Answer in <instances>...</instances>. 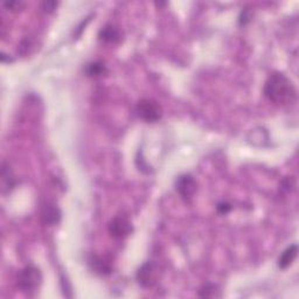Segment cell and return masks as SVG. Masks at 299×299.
<instances>
[{"instance_id":"cell-12","label":"cell","mask_w":299,"mask_h":299,"mask_svg":"<svg viewBox=\"0 0 299 299\" xmlns=\"http://www.w3.org/2000/svg\"><path fill=\"white\" fill-rule=\"evenodd\" d=\"M220 291L221 290H219L218 285L207 283L199 290V296L202 298H216V297H221Z\"/></svg>"},{"instance_id":"cell-4","label":"cell","mask_w":299,"mask_h":299,"mask_svg":"<svg viewBox=\"0 0 299 299\" xmlns=\"http://www.w3.org/2000/svg\"><path fill=\"white\" fill-rule=\"evenodd\" d=\"M175 188H177V192L183 200L191 201L196 193V190H198V183L192 175L185 174L179 177L177 183H175Z\"/></svg>"},{"instance_id":"cell-13","label":"cell","mask_w":299,"mask_h":299,"mask_svg":"<svg viewBox=\"0 0 299 299\" xmlns=\"http://www.w3.org/2000/svg\"><path fill=\"white\" fill-rule=\"evenodd\" d=\"M4 6H5L7 10L19 11L25 6V3H22V2H6V3H4Z\"/></svg>"},{"instance_id":"cell-3","label":"cell","mask_w":299,"mask_h":299,"mask_svg":"<svg viewBox=\"0 0 299 299\" xmlns=\"http://www.w3.org/2000/svg\"><path fill=\"white\" fill-rule=\"evenodd\" d=\"M136 112L139 118L147 123H155L163 116V108L153 98H143L137 103Z\"/></svg>"},{"instance_id":"cell-5","label":"cell","mask_w":299,"mask_h":299,"mask_svg":"<svg viewBox=\"0 0 299 299\" xmlns=\"http://www.w3.org/2000/svg\"><path fill=\"white\" fill-rule=\"evenodd\" d=\"M132 232V224L129 219L124 215H118L113 218L109 223V233L112 237L116 239H123L131 234Z\"/></svg>"},{"instance_id":"cell-11","label":"cell","mask_w":299,"mask_h":299,"mask_svg":"<svg viewBox=\"0 0 299 299\" xmlns=\"http://www.w3.org/2000/svg\"><path fill=\"white\" fill-rule=\"evenodd\" d=\"M106 73H108V69H106L105 64L102 62H91L85 67V74L89 77H95V79H97V77L104 76Z\"/></svg>"},{"instance_id":"cell-7","label":"cell","mask_w":299,"mask_h":299,"mask_svg":"<svg viewBox=\"0 0 299 299\" xmlns=\"http://www.w3.org/2000/svg\"><path fill=\"white\" fill-rule=\"evenodd\" d=\"M98 36H100V39L102 41H104V42L116 43L121 40L122 34H121V31L118 30V28L114 26V25L108 24V25H105V26L102 27V30L100 31V34H98Z\"/></svg>"},{"instance_id":"cell-15","label":"cell","mask_w":299,"mask_h":299,"mask_svg":"<svg viewBox=\"0 0 299 299\" xmlns=\"http://www.w3.org/2000/svg\"><path fill=\"white\" fill-rule=\"evenodd\" d=\"M231 210H232L231 204L227 203V202H222L218 206V211L221 213V214H227V213Z\"/></svg>"},{"instance_id":"cell-6","label":"cell","mask_w":299,"mask_h":299,"mask_svg":"<svg viewBox=\"0 0 299 299\" xmlns=\"http://www.w3.org/2000/svg\"><path fill=\"white\" fill-rule=\"evenodd\" d=\"M157 280L155 268L151 262H146L137 271V281L143 288H152Z\"/></svg>"},{"instance_id":"cell-8","label":"cell","mask_w":299,"mask_h":299,"mask_svg":"<svg viewBox=\"0 0 299 299\" xmlns=\"http://www.w3.org/2000/svg\"><path fill=\"white\" fill-rule=\"evenodd\" d=\"M42 221L48 226H55L60 222V219H61V212L59 208L54 204H46V206L43 207V211H42Z\"/></svg>"},{"instance_id":"cell-10","label":"cell","mask_w":299,"mask_h":299,"mask_svg":"<svg viewBox=\"0 0 299 299\" xmlns=\"http://www.w3.org/2000/svg\"><path fill=\"white\" fill-rule=\"evenodd\" d=\"M90 264H91L93 269L95 270V272L100 273V275H109L111 272V265L109 264V262H106L102 257L93 256L90 260Z\"/></svg>"},{"instance_id":"cell-14","label":"cell","mask_w":299,"mask_h":299,"mask_svg":"<svg viewBox=\"0 0 299 299\" xmlns=\"http://www.w3.org/2000/svg\"><path fill=\"white\" fill-rule=\"evenodd\" d=\"M41 6H42V10L44 12H53L56 8L57 3L56 2H43L42 4H41Z\"/></svg>"},{"instance_id":"cell-1","label":"cell","mask_w":299,"mask_h":299,"mask_svg":"<svg viewBox=\"0 0 299 299\" xmlns=\"http://www.w3.org/2000/svg\"><path fill=\"white\" fill-rule=\"evenodd\" d=\"M264 95L275 104L292 103L296 98V89L292 82L282 73H273L264 84Z\"/></svg>"},{"instance_id":"cell-9","label":"cell","mask_w":299,"mask_h":299,"mask_svg":"<svg viewBox=\"0 0 299 299\" xmlns=\"http://www.w3.org/2000/svg\"><path fill=\"white\" fill-rule=\"evenodd\" d=\"M297 252H298L297 244H292V245H290L289 248H286L285 250L282 252L280 259H278V267L283 270L289 268L290 265L293 263V261L296 260Z\"/></svg>"},{"instance_id":"cell-2","label":"cell","mask_w":299,"mask_h":299,"mask_svg":"<svg viewBox=\"0 0 299 299\" xmlns=\"http://www.w3.org/2000/svg\"><path fill=\"white\" fill-rule=\"evenodd\" d=\"M42 283V275L34 265H27L18 275V285L24 292L31 294L39 289Z\"/></svg>"}]
</instances>
